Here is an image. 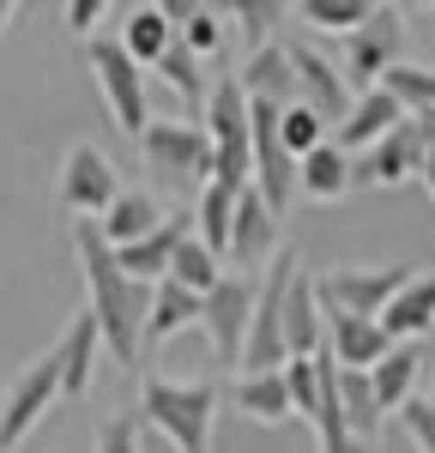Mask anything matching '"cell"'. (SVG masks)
<instances>
[{"instance_id":"6da1fadb","label":"cell","mask_w":435,"mask_h":453,"mask_svg":"<svg viewBox=\"0 0 435 453\" xmlns=\"http://www.w3.org/2000/svg\"><path fill=\"white\" fill-rule=\"evenodd\" d=\"M72 254H79V273H85V309L97 314V326H103V350L121 369H140L157 284L127 279V266H121V254L103 242L97 218H72Z\"/></svg>"},{"instance_id":"7a4b0ae2","label":"cell","mask_w":435,"mask_h":453,"mask_svg":"<svg viewBox=\"0 0 435 453\" xmlns=\"http://www.w3.org/2000/svg\"><path fill=\"white\" fill-rule=\"evenodd\" d=\"M140 423L157 429L176 453H212V418H218V387L212 381H140Z\"/></svg>"},{"instance_id":"3957f363","label":"cell","mask_w":435,"mask_h":453,"mask_svg":"<svg viewBox=\"0 0 435 453\" xmlns=\"http://www.w3.org/2000/svg\"><path fill=\"white\" fill-rule=\"evenodd\" d=\"M206 134L218 145V188H230V194L254 188V97L242 91L236 73H224L206 97Z\"/></svg>"},{"instance_id":"277c9868","label":"cell","mask_w":435,"mask_h":453,"mask_svg":"<svg viewBox=\"0 0 435 453\" xmlns=\"http://www.w3.org/2000/svg\"><path fill=\"white\" fill-rule=\"evenodd\" d=\"M61 399H67V375H61V357L49 345L42 357H31V363L6 381V393H0V453L25 448V435H31Z\"/></svg>"},{"instance_id":"5b68a950","label":"cell","mask_w":435,"mask_h":453,"mask_svg":"<svg viewBox=\"0 0 435 453\" xmlns=\"http://www.w3.org/2000/svg\"><path fill=\"white\" fill-rule=\"evenodd\" d=\"M91 73H97V91H103L109 115L127 140H145V127L157 121L145 104V67L127 55L121 36H91Z\"/></svg>"},{"instance_id":"8992f818","label":"cell","mask_w":435,"mask_h":453,"mask_svg":"<svg viewBox=\"0 0 435 453\" xmlns=\"http://www.w3.org/2000/svg\"><path fill=\"white\" fill-rule=\"evenodd\" d=\"M296 248L285 242V254L266 266L260 279V309H254V333H248V357H242V375H272L290 363V345H285V296L296 284Z\"/></svg>"},{"instance_id":"52a82bcc","label":"cell","mask_w":435,"mask_h":453,"mask_svg":"<svg viewBox=\"0 0 435 453\" xmlns=\"http://www.w3.org/2000/svg\"><path fill=\"white\" fill-rule=\"evenodd\" d=\"M411 279H417L411 266H332V273L315 279V290H321V309H332V314L381 320L387 303H393Z\"/></svg>"},{"instance_id":"ba28073f","label":"cell","mask_w":435,"mask_h":453,"mask_svg":"<svg viewBox=\"0 0 435 453\" xmlns=\"http://www.w3.org/2000/svg\"><path fill=\"white\" fill-rule=\"evenodd\" d=\"M140 151L164 181H200V188H206L218 175V145H212V134L194 127V121H151Z\"/></svg>"},{"instance_id":"9c48e42d","label":"cell","mask_w":435,"mask_h":453,"mask_svg":"<svg viewBox=\"0 0 435 453\" xmlns=\"http://www.w3.org/2000/svg\"><path fill=\"white\" fill-rule=\"evenodd\" d=\"M121 194H127V188H121V175H115L103 145L79 140L67 157H61V188H55L61 211H72V218H103Z\"/></svg>"},{"instance_id":"30bf717a","label":"cell","mask_w":435,"mask_h":453,"mask_svg":"<svg viewBox=\"0 0 435 453\" xmlns=\"http://www.w3.org/2000/svg\"><path fill=\"white\" fill-rule=\"evenodd\" d=\"M254 309H260V279H242V273H230V279L206 296V320H200V326H206L212 357L224 363V369H236V363L248 357Z\"/></svg>"},{"instance_id":"8fae6325","label":"cell","mask_w":435,"mask_h":453,"mask_svg":"<svg viewBox=\"0 0 435 453\" xmlns=\"http://www.w3.org/2000/svg\"><path fill=\"white\" fill-rule=\"evenodd\" d=\"M399 49H405V12L399 6H375V19L345 36V79L357 85V97L375 91L399 67Z\"/></svg>"},{"instance_id":"7c38bea8","label":"cell","mask_w":435,"mask_h":453,"mask_svg":"<svg viewBox=\"0 0 435 453\" xmlns=\"http://www.w3.org/2000/svg\"><path fill=\"white\" fill-rule=\"evenodd\" d=\"M424 164H430V134H424V121H399L381 145L357 151V188H399V181L424 175Z\"/></svg>"},{"instance_id":"4fadbf2b","label":"cell","mask_w":435,"mask_h":453,"mask_svg":"<svg viewBox=\"0 0 435 453\" xmlns=\"http://www.w3.org/2000/svg\"><path fill=\"white\" fill-rule=\"evenodd\" d=\"M285 248H279V211L260 200V188H242V200H236V230H230V273H242L254 279L260 266H272Z\"/></svg>"},{"instance_id":"5bb4252c","label":"cell","mask_w":435,"mask_h":453,"mask_svg":"<svg viewBox=\"0 0 435 453\" xmlns=\"http://www.w3.org/2000/svg\"><path fill=\"white\" fill-rule=\"evenodd\" d=\"M290 49V67H296V79H302V104L321 109L326 121H351V109H357V91H351V79H345V67H332L315 42H285Z\"/></svg>"},{"instance_id":"9a60e30c","label":"cell","mask_w":435,"mask_h":453,"mask_svg":"<svg viewBox=\"0 0 435 453\" xmlns=\"http://www.w3.org/2000/svg\"><path fill=\"white\" fill-rule=\"evenodd\" d=\"M387 350H393V339H387V326H381V320L332 314V309H326V357H332L339 369L369 375V369H381V363H387Z\"/></svg>"},{"instance_id":"2e32d148","label":"cell","mask_w":435,"mask_h":453,"mask_svg":"<svg viewBox=\"0 0 435 453\" xmlns=\"http://www.w3.org/2000/svg\"><path fill=\"white\" fill-rule=\"evenodd\" d=\"M236 79H242V91H248L254 104H272V109H296V104H302V79H296V67H290L285 42L254 49Z\"/></svg>"},{"instance_id":"e0dca14e","label":"cell","mask_w":435,"mask_h":453,"mask_svg":"<svg viewBox=\"0 0 435 453\" xmlns=\"http://www.w3.org/2000/svg\"><path fill=\"white\" fill-rule=\"evenodd\" d=\"M97 350H103V326H97V314L79 309L61 326V339H55V357H61V375H67V399H85L91 393V369H97Z\"/></svg>"},{"instance_id":"ac0fdd59","label":"cell","mask_w":435,"mask_h":453,"mask_svg":"<svg viewBox=\"0 0 435 453\" xmlns=\"http://www.w3.org/2000/svg\"><path fill=\"white\" fill-rule=\"evenodd\" d=\"M399 121H411V115H405V104H399L387 85H375V91H362V97H357L351 121H345V127H339L332 140H339L345 151H351V157H357V151H369V145H381V140H387Z\"/></svg>"},{"instance_id":"d6986e66","label":"cell","mask_w":435,"mask_h":453,"mask_svg":"<svg viewBox=\"0 0 435 453\" xmlns=\"http://www.w3.org/2000/svg\"><path fill=\"white\" fill-rule=\"evenodd\" d=\"M285 345H290V357H321L326 350V309H321V290H315L309 273H296V284L285 296Z\"/></svg>"},{"instance_id":"ffe728a7","label":"cell","mask_w":435,"mask_h":453,"mask_svg":"<svg viewBox=\"0 0 435 453\" xmlns=\"http://www.w3.org/2000/svg\"><path fill=\"white\" fill-rule=\"evenodd\" d=\"M230 405H236L242 418L266 423V429H279V423H290V418H296L285 369H272V375H242V381H230Z\"/></svg>"},{"instance_id":"44dd1931","label":"cell","mask_w":435,"mask_h":453,"mask_svg":"<svg viewBox=\"0 0 435 453\" xmlns=\"http://www.w3.org/2000/svg\"><path fill=\"white\" fill-rule=\"evenodd\" d=\"M164 218H170V211L157 206L145 188H127V194H121V200H115L103 218H97V230H103L109 248H134V242H145V236L164 224Z\"/></svg>"},{"instance_id":"7402d4cb","label":"cell","mask_w":435,"mask_h":453,"mask_svg":"<svg viewBox=\"0 0 435 453\" xmlns=\"http://www.w3.org/2000/svg\"><path fill=\"white\" fill-rule=\"evenodd\" d=\"M381 326H387V339H424L435 326V273H417V279L399 290L393 303H387V314H381Z\"/></svg>"},{"instance_id":"603a6c76","label":"cell","mask_w":435,"mask_h":453,"mask_svg":"<svg viewBox=\"0 0 435 453\" xmlns=\"http://www.w3.org/2000/svg\"><path fill=\"white\" fill-rule=\"evenodd\" d=\"M194 320H206V296H194L187 284L164 279V284H157V303H151V326H145V350H157L164 339H176V333H187Z\"/></svg>"},{"instance_id":"cb8c5ba5","label":"cell","mask_w":435,"mask_h":453,"mask_svg":"<svg viewBox=\"0 0 435 453\" xmlns=\"http://www.w3.org/2000/svg\"><path fill=\"white\" fill-rule=\"evenodd\" d=\"M357 188V157L339 140H326L315 157H302V194L309 200H345Z\"/></svg>"},{"instance_id":"d4e9b609","label":"cell","mask_w":435,"mask_h":453,"mask_svg":"<svg viewBox=\"0 0 435 453\" xmlns=\"http://www.w3.org/2000/svg\"><path fill=\"white\" fill-rule=\"evenodd\" d=\"M417 375H424V350H417V345H393V350H387V363H381V369H369V387H375L381 411H405Z\"/></svg>"},{"instance_id":"484cf974","label":"cell","mask_w":435,"mask_h":453,"mask_svg":"<svg viewBox=\"0 0 435 453\" xmlns=\"http://www.w3.org/2000/svg\"><path fill=\"white\" fill-rule=\"evenodd\" d=\"M121 42H127V55H134L140 67H157V61L176 49V25H170V12H164V6H134Z\"/></svg>"},{"instance_id":"4316f807","label":"cell","mask_w":435,"mask_h":453,"mask_svg":"<svg viewBox=\"0 0 435 453\" xmlns=\"http://www.w3.org/2000/svg\"><path fill=\"white\" fill-rule=\"evenodd\" d=\"M236 200H242V194H230V188H218V181H206V188H200V200H194V230H200V242L212 248V254H230Z\"/></svg>"},{"instance_id":"83f0119b","label":"cell","mask_w":435,"mask_h":453,"mask_svg":"<svg viewBox=\"0 0 435 453\" xmlns=\"http://www.w3.org/2000/svg\"><path fill=\"white\" fill-rule=\"evenodd\" d=\"M170 279L187 284L194 296H212L218 284L230 279V266H224V254H212L200 236H187V242H181V254H176V266H170Z\"/></svg>"},{"instance_id":"f1b7e54d","label":"cell","mask_w":435,"mask_h":453,"mask_svg":"<svg viewBox=\"0 0 435 453\" xmlns=\"http://www.w3.org/2000/svg\"><path fill=\"white\" fill-rule=\"evenodd\" d=\"M339 387H345V423H351V435L357 441H375L381 435V399H375V387H369V375H357V369H345L339 375Z\"/></svg>"},{"instance_id":"f546056e","label":"cell","mask_w":435,"mask_h":453,"mask_svg":"<svg viewBox=\"0 0 435 453\" xmlns=\"http://www.w3.org/2000/svg\"><path fill=\"white\" fill-rule=\"evenodd\" d=\"M170 12V25H176V36L206 61V55H218L224 49V25H218V12H206V6H181V0H170L164 6Z\"/></svg>"},{"instance_id":"4dcf8cb0","label":"cell","mask_w":435,"mask_h":453,"mask_svg":"<svg viewBox=\"0 0 435 453\" xmlns=\"http://www.w3.org/2000/svg\"><path fill=\"white\" fill-rule=\"evenodd\" d=\"M157 73H164V85H170L176 97H187V104L212 97V85H206V61H200V55H194V49H187L181 36H176V49H170V55L157 61Z\"/></svg>"},{"instance_id":"1f68e13d","label":"cell","mask_w":435,"mask_h":453,"mask_svg":"<svg viewBox=\"0 0 435 453\" xmlns=\"http://www.w3.org/2000/svg\"><path fill=\"white\" fill-rule=\"evenodd\" d=\"M381 85H387L399 104H405V115H411V121L435 115V73H430V67H405V61H399V67L387 73Z\"/></svg>"},{"instance_id":"d6a6232c","label":"cell","mask_w":435,"mask_h":453,"mask_svg":"<svg viewBox=\"0 0 435 453\" xmlns=\"http://www.w3.org/2000/svg\"><path fill=\"white\" fill-rule=\"evenodd\" d=\"M279 134H285V151L302 164V157H315V151L326 145V115H321V109H309V104H296V109H285Z\"/></svg>"},{"instance_id":"836d02e7","label":"cell","mask_w":435,"mask_h":453,"mask_svg":"<svg viewBox=\"0 0 435 453\" xmlns=\"http://www.w3.org/2000/svg\"><path fill=\"white\" fill-rule=\"evenodd\" d=\"M296 12H302L309 25H321V31H345V36L362 31V25L375 19V6H369V0H302Z\"/></svg>"},{"instance_id":"e575fe53","label":"cell","mask_w":435,"mask_h":453,"mask_svg":"<svg viewBox=\"0 0 435 453\" xmlns=\"http://www.w3.org/2000/svg\"><path fill=\"white\" fill-rule=\"evenodd\" d=\"M285 381H290V405H296V418L315 423V411H321V357H290Z\"/></svg>"},{"instance_id":"d590c367","label":"cell","mask_w":435,"mask_h":453,"mask_svg":"<svg viewBox=\"0 0 435 453\" xmlns=\"http://www.w3.org/2000/svg\"><path fill=\"white\" fill-rule=\"evenodd\" d=\"M97 453H140V411H121L97 429Z\"/></svg>"},{"instance_id":"8d00e7d4","label":"cell","mask_w":435,"mask_h":453,"mask_svg":"<svg viewBox=\"0 0 435 453\" xmlns=\"http://www.w3.org/2000/svg\"><path fill=\"white\" fill-rule=\"evenodd\" d=\"M285 19V6H254V0H242L236 6V31L248 36V49H266V31Z\"/></svg>"},{"instance_id":"74e56055","label":"cell","mask_w":435,"mask_h":453,"mask_svg":"<svg viewBox=\"0 0 435 453\" xmlns=\"http://www.w3.org/2000/svg\"><path fill=\"white\" fill-rule=\"evenodd\" d=\"M399 423H405V435L417 441V453H435V405L430 399H411V405L399 411Z\"/></svg>"},{"instance_id":"f35d334b","label":"cell","mask_w":435,"mask_h":453,"mask_svg":"<svg viewBox=\"0 0 435 453\" xmlns=\"http://www.w3.org/2000/svg\"><path fill=\"white\" fill-rule=\"evenodd\" d=\"M97 19H103V0H67V31L72 36H91Z\"/></svg>"},{"instance_id":"ab89813d","label":"cell","mask_w":435,"mask_h":453,"mask_svg":"<svg viewBox=\"0 0 435 453\" xmlns=\"http://www.w3.org/2000/svg\"><path fill=\"white\" fill-rule=\"evenodd\" d=\"M424 188H430V200H435V145H430V164H424Z\"/></svg>"},{"instance_id":"60d3db41","label":"cell","mask_w":435,"mask_h":453,"mask_svg":"<svg viewBox=\"0 0 435 453\" xmlns=\"http://www.w3.org/2000/svg\"><path fill=\"white\" fill-rule=\"evenodd\" d=\"M6 25H12V0H0V31H6Z\"/></svg>"},{"instance_id":"b9f144b4","label":"cell","mask_w":435,"mask_h":453,"mask_svg":"<svg viewBox=\"0 0 435 453\" xmlns=\"http://www.w3.org/2000/svg\"><path fill=\"white\" fill-rule=\"evenodd\" d=\"M424 134H430V145H435V115H424Z\"/></svg>"},{"instance_id":"7bdbcfd3","label":"cell","mask_w":435,"mask_h":453,"mask_svg":"<svg viewBox=\"0 0 435 453\" xmlns=\"http://www.w3.org/2000/svg\"><path fill=\"white\" fill-rule=\"evenodd\" d=\"M430 405H435V387H430Z\"/></svg>"}]
</instances>
